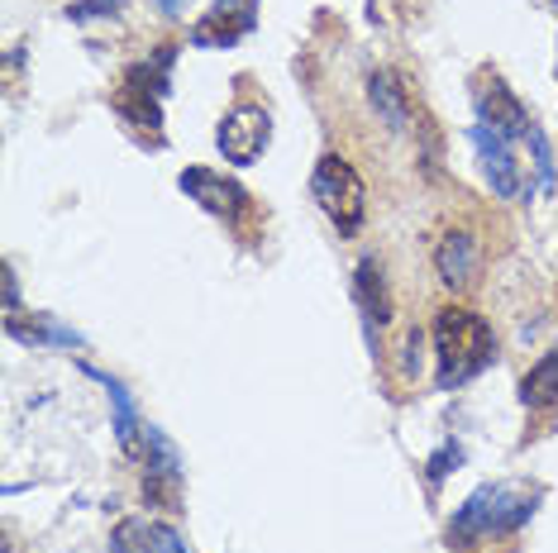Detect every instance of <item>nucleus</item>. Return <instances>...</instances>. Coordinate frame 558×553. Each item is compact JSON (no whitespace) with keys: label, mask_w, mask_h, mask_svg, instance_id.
Here are the masks:
<instances>
[{"label":"nucleus","mask_w":558,"mask_h":553,"mask_svg":"<svg viewBox=\"0 0 558 553\" xmlns=\"http://www.w3.org/2000/svg\"><path fill=\"white\" fill-rule=\"evenodd\" d=\"M477 115H473V138L482 177L501 200H525L544 192H554V148L544 130L525 115V106L515 100V91L506 82H497L492 72L477 77Z\"/></svg>","instance_id":"f257e3e1"},{"label":"nucleus","mask_w":558,"mask_h":553,"mask_svg":"<svg viewBox=\"0 0 558 553\" xmlns=\"http://www.w3.org/2000/svg\"><path fill=\"white\" fill-rule=\"evenodd\" d=\"M539 506H544L539 487L487 482V487H477V492L468 496L459 511H453V520H449V530H444V539H449L453 549H468V544H477V539L515 534Z\"/></svg>","instance_id":"f03ea898"},{"label":"nucleus","mask_w":558,"mask_h":553,"mask_svg":"<svg viewBox=\"0 0 558 553\" xmlns=\"http://www.w3.org/2000/svg\"><path fill=\"white\" fill-rule=\"evenodd\" d=\"M492 354H497V339H492L487 320L473 316L463 306H444L435 316V386L439 392H453V386L473 382V377L487 368Z\"/></svg>","instance_id":"7ed1b4c3"},{"label":"nucleus","mask_w":558,"mask_h":553,"mask_svg":"<svg viewBox=\"0 0 558 553\" xmlns=\"http://www.w3.org/2000/svg\"><path fill=\"white\" fill-rule=\"evenodd\" d=\"M168 72H172V48H162L148 62H134L124 72V91L116 96V110L124 124L144 134H162V96H168Z\"/></svg>","instance_id":"20e7f679"},{"label":"nucleus","mask_w":558,"mask_h":553,"mask_svg":"<svg viewBox=\"0 0 558 553\" xmlns=\"http://www.w3.org/2000/svg\"><path fill=\"white\" fill-rule=\"evenodd\" d=\"M311 192L320 200V210L335 220V230L353 238V230L363 224V177L353 172V162H344L339 153H325L315 162V177H311Z\"/></svg>","instance_id":"39448f33"},{"label":"nucleus","mask_w":558,"mask_h":553,"mask_svg":"<svg viewBox=\"0 0 558 553\" xmlns=\"http://www.w3.org/2000/svg\"><path fill=\"white\" fill-rule=\"evenodd\" d=\"M268 144H272V120L263 106H234L215 124V148L225 153V162H239V168L258 162L268 153Z\"/></svg>","instance_id":"423d86ee"},{"label":"nucleus","mask_w":558,"mask_h":553,"mask_svg":"<svg viewBox=\"0 0 558 553\" xmlns=\"http://www.w3.org/2000/svg\"><path fill=\"white\" fill-rule=\"evenodd\" d=\"M253 5H258V0H215L206 15L196 20L192 44L196 48H234L244 34H253V24H258Z\"/></svg>","instance_id":"0eeeda50"},{"label":"nucleus","mask_w":558,"mask_h":553,"mask_svg":"<svg viewBox=\"0 0 558 553\" xmlns=\"http://www.w3.org/2000/svg\"><path fill=\"white\" fill-rule=\"evenodd\" d=\"M182 192L196 200V206H206L210 216H220V220H239L244 216V206H248V192L239 186L234 177H220V172H210V168H186L182 172Z\"/></svg>","instance_id":"6e6552de"},{"label":"nucleus","mask_w":558,"mask_h":553,"mask_svg":"<svg viewBox=\"0 0 558 553\" xmlns=\"http://www.w3.org/2000/svg\"><path fill=\"white\" fill-rule=\"evenodd\" d=\"M110 553H192L182 544V534L162 520H148V515H130V520L110 539Z\"/></svg>","instance_id":"1a4fd4ad"},{"label":"nucleus","mask_w":558,"mask_h":553,"mask_svg":"<svg viewBox=\"0 0 558 553\" xmlns=\"http://www.w3.org/2000/svg\"><path fill=\"white\" fill-rule=\"evenodd\" d=\"M353 306L363 310L367 330L391 320V292H387V276H383V262L377 254H363L359 268H353Z\"/></svg>","instance_id":"9d476101"},{"label":"nucleus","mask_w":558,"mask_h":553,"mask_svg":"<svg viewBox=\"0 0 558 553\" xmlns=\"http://www.w3.org/2000/svg\"><path fill=\"white\" fill-rule=\"evenodd\" d=\"M477 238L468 234V230H449L439 238V248H435V268L444 276V286H453V292H463L468 282L477 276Z\"/></svg>","instance_id":"9b49d317"},{"label":"nucleus","mask_w":558,"mask_h":553,"mask_svg":"<svg viewBox=\"0 0 558 553\" xmlns=\"http://www.w3.org/2000/svg\"><path fill=\"white\" fill-rule=\"evenodd\" d=\"M520 401H525L530 410L558 406V348H554V354H544L535 368L520 377Z\"/></svg>","instance_id":"f8f14e48"},{"label":"nucleus","mask_w":558,"mask_h":553,"mask_svg":"<svg viewBox=\"0 0 558 553\" xmlns=\"http://www.w3.org/2000/svg\"><path fill=\"white\" fill-rule=\"evenodd\" d=\"M367 96H373L377 115H383L391 130H405L411 110H405V91H401V77H397V72H373V77H367Z\"/></svg>","instance_id":"ddd939ff"},{"label":"nucleus","mask_w":558,"mask_h":553,"mask_svg":"<svg viewBox=\"0 0 558 553\" xmlns=\"http://www.w3.org/2000/svg\"><path fill=\"white\" fill-rule=\"evenodd\" d=\"M459 463H463V444H459V439H444V448L425 463V482H429V492H435V487H439L453 468H459Z\"/></svg>","instance_id":"4468645a"},{"label":"nucleus","mask_w":558,"mask_h":553,"mask_svg":"<svg viewBox=\"0 0 558 553\" xmlns=\"http://www.w3.org/2000/svg\"><path fill=\"white\" fill-rule=\"evenodd\" d=\"M116 10H124V0H72L68 5V20H106V15H116Z\"/></svg>","instance_id":"2eb2a0df"},{"label":"nucleus","mask_w":558,"mask_h":553,"mask_svg":"<svg viewBox=\"0 0 558 553\" xmlns=\"http://www.w3.org/2000/svg\"><path fill=\"white\" fill-rule=\"evenodd\" d=\"M154 5L162 10V15H177V10H182V0H154Z\"/></svg>","instance_id":"dca6fc26"},{"label":"nucleus","mask_w":558,"mask_h":553,"mask_svg":"<svg viewBox=\"0 0 558 553\" xmlns=\"http://www.w3.org/2000/svg\"><path fill=\"white\" fill-rule=\"evenodd\" d=\"M554 5H558V0H554Z\"/></svg>","instance_id":"f3484780"}]
</instances>
